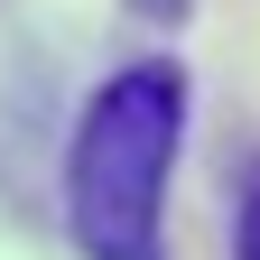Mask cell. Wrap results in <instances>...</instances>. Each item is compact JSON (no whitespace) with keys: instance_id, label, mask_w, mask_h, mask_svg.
I'll list each match as a JSON object with an SVG mask.
<instances>
[{"instance_id":"3","label":"cell","mask_w":260,"mask_h":260,"mask_svg":"<svg viewBox=\"0 0 260 260\" xmlns=\"http://www.w3.org/2000/svg\"><path fill=\"white\" fill-rule=\"evenodd\" d=\"M140 19H186V0H130Z\"/></svg>"},{"instance_id":"1","label":"cell","mask_w":260,"mask_h":260,"mask_svg":"<svg viewBox=\"0 0 260 260\" xmlns=\"http://www.w3.org/2000/svg\"><path fill=\"white\" fill-rule=\"evenodd\" d=\"M186 130V75L177 65H121L84 103L65 149V223L84 260H168V168Z\"/></svg>"},{"instance_id":"2","label":"cell","mask_w":260,"mask_h":260,"mask_svg":"<svg viewBox=\"0 0 260 260\" xmlns=\"http://www.w3.org/2000/svg\"><path fill=\"white\" fill-rule=\"evenodd\" d=\"M233 260H260V168L242 177V214H233Z\"/></svg>"}]
</instances>
